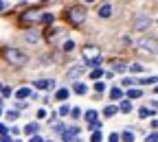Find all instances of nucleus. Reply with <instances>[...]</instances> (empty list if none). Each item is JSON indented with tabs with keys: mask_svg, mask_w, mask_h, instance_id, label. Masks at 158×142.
Masks as SVG:
<instances>
[{
	"mask_svg": "<svg viewBox=\"0 0 158 142\" xmlns=\"http://www.w3.org/2000/svg\"><path fill=\"white\" fill-rule=\"evenodd\" d=\"M0 142H13V140H11L9 136H2V138H0Z\"/></svg>",
	"mask_w": 158,
	"mask_h": 142,
	"instance_id": "a19ab883",
	"label": "nucleus"
},
{
	"mask_svg": "<svg viewBox=\"0 0 158 142\" xmlns=\"http://www.w3.org/2000/svg\"><path fill=\"white\" fill-rule=\"evenodd\" d=\"M110 98H114V101L123 98V90H121V88H112V90H110Z\"/></svg>",
	"mask_w": 158,
	"mask_h": 142,
	"instance_id": "f3484780",
	"label": "nucleus"
},
{
	"mask_svg": "<svg viewBox=\"0 0 158 142\" xmlns=\"http://www.w3.org/2000/svg\"><path fill=\"white\" fill-rule=\"evenodd\" d=\"M127 68H130L132 72H143V66H138V64H130Z\"/></svg>",
	"mask_w": 158,
	"mask_h": 142,
	"instance_id": "c756f323",
	"label": "nucleus"
},
{
	"mask_svg": "<svg viewBox=\"0 0 158 142\" xmlns=\"http://www.w3.org/2000/svg\"><path fill=\"white\" fill-rule=\"evenodd\" d=\"M44 18V11L42 9H29V11H24L22 13V24H33V22H40V20Z\"/></svg>",
	"mask_w": 158,
	"mask_h": 142,
	"instance_id": "39448f33",
	"label": "nucleus"
},
{
	"mask_svg": "<svg viewBox=\"0 0 158 142\" xmlns=\"http://www.w3.org/2000/svg\"><path fill=\"white\" fill-rule=\"evenodd\" d=\"M127 98H141L143 96V92L138 90V88H132V90H127V94H125Z\"/></svg>",
	"mask_w": 158,
	"mask_h": 142,
	"instance_id": "a211bd4d",
	"label": "nucleus"
},
{
	"mask_svg": "<svg viewBox=\"0 0 158 142\" xmlns=\"http://www.w3.org/2000/svg\"><path fill=\"white\" fill-rule=\"evenodd\" d=\"M2 94L5 96H11V88H2Z\"/></svg>",
	"mask_w": 158,
	"mask_h": 142,
	"instance_id": "58836bf2",
	"label": "nucleus"
},
{
	"mask_svg": "<svg viewBox=\"0 0 158 142\" xmlns=\"http://www.w3.org/2000/svg\"><path fill=\"white\" fill-rule=\"evenodd\" d=\"M35 98V94L31 92V88H20L18 92H15V98H20V101H24V98Z\"/></svg>",
	"mask_w": 158,
	"mask_h": 142,
	"instance_id": "1a4fd4ad",
	"label": "nucleus"
},
{
	"mask_svg": "<svg viewBox=\"0 0 158 142\" xmlns=\"http://www.w3.org/2000/svg\"><path fill=\"white\" fill-rule=\"evenodd\" d=\"M86 123H88V125H94V123H97V112H94V109H88V112H86Z\"/></svg>",
	"mask_w": 158,
	"mask_h": 142,
	"instance_id": "dca6fc26",
	"label": "nucleus"
},
{
	"mask_svg": "<svg viewBox=\"0 0 158 142\" xmlns=\"http://www.w3.org/2000/svg\"><path fill=\"white\" fill-rule=\"evenodd\" d=\"M46 142H51V140H46Z\"/></svg>",
	"mask_w": 158,
	"mask_h": 142,
	"instance_id": "de8ad7c7",
	"label": "nucleus"
},
{
	"mask_svg": "<svg viewBox=\"0 0 158 142\" xmlns=\"http://www.w3.org/2000/svg\"><path fill=\"white\" fill-rule=\"evenodd\" d=\"M94 90H97L99 94H103V92H106V83H103V81H97V83H94Z\"/></svg>",
	"mask_w": 158,
	"mask_h": 142,
	"instance_id": "393cba45",
	"label": "nucleus"
},
{
	"mask_svg": "<svg viewBox=\"0 0 158 142\" xmlns=\"http://www.w3.org/2000/svg\"><path fill=\"white\" fill-rule=\"evenodd\" d=\"M66 20L73 26H81L86 22V9L84 7H70V9H66Z\"/></svg>",
	"mask_w": 158,
	"mask_h": 142,
	"instance_id": "f03ea898",
	"label": "nucleus"
},
{
	"mask_svg": "<svg viewBox=\"0 0 158 142\" xmlns=\"http://www.w3.org/2000/svg\"><path fill=\"white\" fill-rule=\"evenodd\" d=\"M24 133H29V136H35V133H37V123H29V125L24 127Z\"/></svg>",
	"mask_w": 158,
	"mask_h": 142,
	"instance_id": "6ab92c4d",
	"label": "nucleus"
},
{
	"mask_svg": "<svg viewBox=\"0 0 158 142\" xmlns=\"http://www.w3.org/2000/svg\"><path fill=\"white\" fill-rule=\"evenodd\" d=\"M0 90H2V85H0Z\"/></svg>",
	"mask_w": 158,
	"mask_h": 142,
	"instance_id": "49530a36",
	"label": "nucleus"
},
{
	"mask_svg": "<svg viewBox=\"0 0 158 142\" xmlns=\"http://www.w3.org/2000/svg\"><path fill=\"white\" fill-rule=\"evenodd\" d=\"M5 133H7V127H5V125H2V123H0V138H2V136H5Z\"/></svg>",
	"mask_w": 158,
	"mask_h": 142,
	"instance_id": "4c0bfd02",
	"label": "nucleus"
},
{
	"mask_svg": "<svg viewBox=\"0 0 158 142\" xmlns=\"http://www.w3.org/2000/svg\"><path fill=\"white\" fill-rule=\"evenodd\" d=\"M7 118H9V120H15V118H20V112H18V109H9V112H7Z\"/></svg>",
	"mask_w": 158,
	"mask_h": 142,
	"instance_id": "a878e982",
	"label": "nucleus"
},
{
	"mask_svg": "<svg viewBox=\"0 0 158 142\" xmlns=\"http://www.w3.org/2000/svg\"><path fill=\"white\" fill-rule=\"evenodd\" d=\"M70 112H73V109H70L68 105H62V107H59V116H64V118H66V116H68Z\"/></svg>",
	"mask_w": 158,
	"mask_h": 142,
	"instance_id": "c85d7f7f",
	"label": "nucleus"
},
{
	"mask_svg": "<svg viewBox=\"0 0 158 142\" xmlns=\"http://www.w3.org/2000/svg\"><path fill=\"white\" fill-rule=\"evenodd\" d=\"M118 138H121L118 133H112V136H110V142H118Z\"/></svg>",
	"mask_w": 158,
	"mask_h": 142,
	"instance_id": "e433bc0d",
	"label": "nucleus"
},
{
	"mask_svg": "<svg viewBox=\"0 0 158 142\" xmlns=\"http://www.w3.org/2000/svg\"><path fill=\"white\" fill-rule=\"evenodd\" d=\"M114 70H116V72H125V70H127V66H125L123 61H114Z\"/></svg>",
	"mask_w": 158,
	"mask_h": 142,
	"instance_id": "5701e85b",
	"label": "nucleus"
},
{
	"mask_svg": "<svg viewBox=\"0 0 158 142\" xmlns=\"http://www.w3.org/2000/svg\"><path fill=\"white\" fill-rule=\"evenodd\" d=\"M62 48H64L66 53H70V50L75 48V42H73V39H66V42H64V46H62Z\"/></svg>",
	"mask_w": 158,
	"mask_h": 142,
	"instance_id": "b1692460",
	"label": "nucleus"
},
{
	"mask_svg": "<svg viewBox=\"0 0 158 142\" xmlns=\"http://www.w3.org/2000/svg\"><path fill=\"white\" fill-rule=\"evenodd\" d=\"M116 112H118V107H114V105H108V107L103 109V114H106V116H114Z\"/></svg>",
	"mask_w": 158,
	"mask_h": 142,
	"instance_id": "4be33fe9",
	"label": "nucleus"
},
{
	"mask_svg": "<svg viewBox=\"0 0 158 142\" xmlns=\"http://www.w3.org/2000/svg\"><path fill=\"white\" fill-rule=\"evenodd\" d=\"M42 22H44V24H51V22H53V13H44Z\"/></svg>",
	"mask_w": 158,
	"mask_h": 142,
	"instance_id": "2f4dec72",
	"label": "nucleus"
},
{
	"mask_svg": "<svg viewBox=\"0 0 158 142\" xmlns=\"http://www.w3.org/2000/svg\"><path fill=\"white\" fill-rule=\"evenodd\" d=\"M138 116H141V118H149V116H154V109H149V107H141V109H138Z\"/></svg>",
	"mask_w": 158,
	"mask_h": 142,
	"instance_id": "aec40b11",
	"label": "nucleus"
},
{
	"mask_svg": "<svg viewBox=\"0 0 158 142\" xmlns=\"http://www.w3.org/2000/svg\"><path fill=\"white\" fill-rule=\"evenodd\" d=\"M154 92H156V94H158V85H156V88H154Z\"/></svg>",
	"mask_w": 158,
	"mask_h": 142,
	"instance_id": "37998d69",
	"label": "nucleus"
},
{
	"mask_svg": "<svg viewBox=\"0 0 158 142\" xmlns=\"http://www.w3.org/2000/svg\"><path fill=\"white\" fill-rule=\"evenodd\" d=\"M141 85H156L158 83V77H145V79H138Z\"/></svg>",
	"mask_w": 158,
	"mask_h": 142,
	"instance_id": "4468645a",
	"label": "nucleus"
},
{
	"mask_svg": "<svg viewBox=\"0 0 158 142\" xmlns=\"http://www.w3.org/2000/svg\"><path fill=\"white\" fill-rule=\"evenodd\" d=\"M121 83L130 88V85H134V83H138V79H123V81H121Z\"/></svg>",
	"mask_w": 158,
	"mask_h": 142,
	"instance_id": "7c9ffc66",
	"label": "nucleus"
},
{
	"mask_svg": "<svg viewBox=\"0 0 158 142\" xmlns=\"http://www.w3.org/2000/svg\"><path fill=\"white\" fill-rule=\"evenodd\" d=\"M29 142H42V138H40V136H33V138H31Z\"/></svg>",
	"mask_w": 158,
	"mask_h": 142,
	"instance_id": "ea45409f",
	"label": "nucleus"
},
{
	"mask_svg": "<svg viewBox=\"0 0 158 142\" xmlns=\"http://www.w3.org/2000/svg\"><path fill=\"white\" fill-rule=\"evenodd\" d=\"M68 96H70V90H68V88H59V90L55 92V98H57V101H66Z\"/></svg>",
	"mask_w": 158,
	"mask_h": 142,
	"instance_id": "f8f14e48",
	"label": "nucleus"
},
{
	"mask_svg": "<svg viewBox=\"0 0 158 142\" xmlns=\"http://www.w3.org/2000/svg\"><path fill=\"white\" fill-rule=\"evenodd\" d=\"M112 15V5H101V7H99V18H110Z\"/></svg>",
	"mask_w": 158,
	"mask_h": 142,
	"instance_id": "9b49d317",
	"label": "nucleus"
},
{
	"mask_svg": "<svg viewBox=\"0 0 158 142\" xmlns=\"http://www.w3.org/2000/svg\"><path fill=\"white\" fill-rule=\"evenodd\" d=\"M70 114H73V118H79V116H81V109H79V107H75Z\"/></svg>",
	"mask_w": 158,
	"mask_h": 142,
	"instance_id": "c9c22d12",
	"label": "nucleus"
},
{
	"mask_svg": "<svg viewBox=\"0 0 158 142\" xmlns=\"http://www.w3.org/2000/svg\"><path fill=\"white\" fill-rule=\"evenodd\" d=\"M37 90H53L55 88V81H51V79H40V81H35L33 83Z\"/></svg>",
	"mask_w": 158,
	"mask_h": 142,
	"instance_id": "0eeeda50",
	"label": "nucleus"
},
{
	"mask_svg": "<svg viewBox=\"0 0 158 142\" xmlns=\"http://www.w3.org/2000/svg\"><path fill=\"white\" fill-rule=\"evenodd\" d=\"M132 109V103L130 101H121V105H118V112H123V114H127Z\"/></svg>",
	"mask_w": 158,
	"mask_h": 142,
	"instance_id": "412c9836",
	"label": "nucleus"
},
{
	"mask_svg": "<svg viewBox=\"0 0 158 142\" xmlns=\"http://www.w3.org/2000/svg\"><path fill=\"white\" fill-rule=\"evenodd\" d=\"M2 57L7 59L9 64H13V66H24L27 64V55L22 53V50H18V48H11V46H7V48H2Z\"/></svg>",
	"mask_w": 158,
	"mask_h": 142,
	"instance_id": "f257e3e1",
	"label": "nucleus"
},
{
	"mask_svg": "<svg viewBox=\"0 0 158 142\" xmlns=\"http://www.w3.org/2000/svg\"><path fill=\"white\" fill-rule=\"evenodd\" d=\"M149 24H152V22H149V18H136V22H134V29H136V31H145Z\"/></svg>",
	"mask_w": 158,
	"mask_h": 142,
	"instance_id": "9d476101",
	"label": "nucleus"
},
{
	"mask_svg": "<svg viewBox=\"0 0 158 142\" xmlns=\"http://www.w3.org/2000/svg\"><path fill=\"white\" fill-rule=\"evenodd\" d=\"M77 133H79L77 127H66V129L62 131V140H64V142H75V140H77Z\"/></svg>",
	"mask_w": 158,
	"mask_h": 142,
	"instance_id": "423d86ee",
	"label": "nucleus"
},
{
	"mask_svg": "<svg viewBox=\"0 0 158 142\" xmlns=\"http://www.w3.org/2000/svg\"><path fill=\"white\" fill-rule=\"evenodd\" d=\"M101 140H103V133L101 131H94L92 138H90V142H101Z\"/></svg>",
	"mask_w": 158,
	"mask_h": 142,
	"instance_id": "cd10ccee",
	"label": "nucleus"
},
{
	"mask_svg": "<svg viewBox=\"0 0 158 142\" xmlns=\"http://www.w3.org/2000/svg\"><path fill=\"white\" fill-rule=\"evenodd\" d=\"M0 114H2V109H0Z\"/></svg>",
	"mask_w": 158,
	"mask_h": 142,
	"instance_id": "a18cd8bd",
	"label": "nucleus"
},
{
	"mask_svg": "<svg viewBox=\"0 0 158 142\" xmlns=\"http://www.w3.org/2000/svg\"><path fill=\"white\" fill-rule=\"evenodd\" d=\"M84 70H86L84 64H81V66H75V68H70V70L66 72V79H68V81H75L79 74H84Z\"/></svg>",
	"mask_w": 158,
	"mask_h": 142,
	"instance_id": "6e6552de",
	"label": "nucleus"
},
{
	"mask_svg": "<svg viewBox=\"0 0 158 142\" xmlns=\"http://www.w3.org/2000/svg\"><path fill=\"white\" fill-rule=\"evenodd\" d=\"M59 35H64V31H62V29H55V31L46 33V39H48V42H55V39H57Z\"/></svg>",
	"mask_w": 158,
	"mask_h": 142,
	"instance_id": "2eb2a0df",
	"label": "nucleus"
},
{
	"mask_svg": "<svg viewBox=\"0 0 158 142\" xmlns=\"http://www.w3.org/2000/svg\"><path fill=\"white\" fill-rule=\"evenodd\" d=\"M136 46L141 48V50H145V53H149V55H158V39H154V37H143V39H138Z\"/></svg>",
	"mask_w": 158,
	"mask_h": 142,
	"instance_id": "20e7f679",
	"label": "nucleus"
},
{
	"mask_svg": "<svg viewBox=\"0 0 158 142\" xmlns=\"http://www.w3.org/2000/svg\"><path fill=\"white\" fill-rule=\"evenodd\" d=\"M90 77H92V79H99V77H103V70H99V68H97V70H92V72H90Z\"/></svg>",
	"mask_w": 158,
	"mask_h": 142,
	"instance_id": "473e14b6",
	"label": "nucleus"
},
{
	"mask_svg": "<svg viewBox=\"0 0 158 142\" xmlns=\"http://www.w3.org/2000/svg\"><path fill=\"white\" fill-rule=\"evenodd\" d=\"M84 61L88 66H101V48L99 46H84Z\"/></svg>",
	"mask_w": 158,
	"mask_h": 142,
	"instance_id": "7ed1b4c3",
	"label": "nucleus"
},
{
	"mask_svg": "<svg viewBox=\"0 0 158 142\" xmlns=\"http://www.w3.org/2000/svg\"><path fill=\"white\" fill-rule=\"evenodd\" d=\"M121 140H123V142H134V136H132V131H123Z\"/></svg>",
	"mask_w": 158,
	"mask_h": 142,
	"instance_id": "bb28decb",
	"label": "nucleus"
},
{
	"mask_svg": "<svg viewBox=\"0 0 158 142\" xmlns=\"http://www.w3.org/2000/svg\"><path fill=\"white\" fill-rule=\"evenodd\" d=\"M145 142H158V133H149V136L145 138Z\"/></svg>",
	"mask_w": 158,
	"mask_h": 142,
	"instance_id": "72a5a7b5",
	"label": "nucleus"
},
{
	"mask_svg": "<svg viewBox=\"0 0 158 142\" xmlns=\"http://www.w3.org/2000/svg\"><path fill=\"white\" fill-rule=\"evenodd\" d=\"M5 7H7V2H0V11H2Z\"/></svg>",
	"mask_w": 158,
	"mask_h": 142,
	"instance_id": "79ce46f5",
	"label": "nucleus"
},
{
	"mask_svg": "<svg viewBox=\"0 0 158 142\" xmlns=\"http://www.w3.org/2000/svg\"><path fill=\"white\" fill-rule=\"evenodd\" d=\"M0 105H2V98H0Z\"/></svg>",
	"mask_w": 158,
	"mask_h": 142,
	"instance_id": "c03bdc74",
	"label": "nucleus"
},
{
	"mask_svg": "<svg viewBox=\"0 0 158 142\" xmlns=\"http://www.w3.org/2000/svg\"><path fill=\"white\" fill-rule=\"evenodd\" d=\"M73 90H75L77 94H86V92H88V85H86V83H81V81H75Z\"/></svg>",
	"mask_w": 158,
	"mask_h": 142,
	"instance_id": "ddd939ff",
	"label": "nucleus"
},
{
	"mask_svg": "<svg viewBox=\"0 0 158 142\" xmlns=\"http://www.w3.org/2000/svg\"><path fill=\"white\" fill-rule=\"evenodd\" d=\"M27 39H29V42H37V35L35 33H27Z\"/></svg>",
	"mask_w": 158,
	"mask_h": 142,
	"instance_id": "f704fd0d",
	"label": "nucleus"
}]
</instances>
